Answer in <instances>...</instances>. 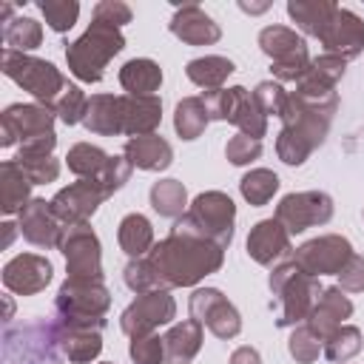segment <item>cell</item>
I'll use <instances>...</instances> for the list:
<instances>
[{
  "label": "cell",
  "instance_id": "obj_20",
  "mask_svg": "<svg viewBox=\"0 0 364 364\" xmlns=\"http://www.w3.org/2000/svg\"><path fill=\"white\" fill-rule=\"evenodd\" d=\"M350 316H353V301L344 296V290H341V287H324L304 324L324 341V338H330V336L344 324V318H350Z\"/></svg>",
  "mask_w": 364,
  "mask_h": 364
},
{
  "label": "cell",
  "instance_id": "obj_22",
  "mask_svg": "<svg viewBox=\"0 0 364 364\" xmlns=\"http://www.w3.org/2000/svg\"><path fill=\"white\" fill-rule=\"evenodd\" d=\"M119 114H122V134L128 136H145L154 134V128L162 119V102L159 97H131L119 94Z\"/></svg>",
  "mask_w": 364,
  "mask_h": 364
},
{
  "label": "cell",
  "instance_id": "obj_53",
  "mask_svg": "<svg viewBox=\"0 0 364 364\" xmlns=\"http://www.w3.org/2000/svg\"><path fill=\"white\" fill-rule=\"evenodd\" d=\"M14 228H17V225H11V222H6V225H3V230H6V236H3V247H9V245H11V239H14Z\"/></svg>",
  "mask_w": 364,
  "mask_h": 364
},
{
  "label": "cell",
  "instance_id": "obj_29",
  "mask_svg": "<svg viewBox=\"0 0 364 364\" xmlns=\"http://www.w3.org/2000/svg\"><path fill=\"white\" fill-rule=\"evenodd\" d=\"M54 336H57L60 353L68 355V361H77V364H85V361L97 358L100 350H102L100 330H65V327L54 324Z\"/></svg>",
  "mask_w": 364,
  "mask_h": 364
},
{
  "label": "cell",
  "instance_id": "obj_39",
  "mask_svg": "<svg viewBox=\"0 0 364 364\" xmlns=\"http://www.w3.org/2000/svg\"><path fill=\"white\" fill-rule=\"evenodd\" d=\"M37 9L43 11L48 28L57 34L68 31L80 17V3L74 0H37Z\"/></svg>",
  "mask_w": 364,
  "mask_h": 364
},
{
  "label": "cell",
  "instance_id": "obj_37",
  "mask_svg": "<svg viewBox=\"0 0 364 364\" xmlns=\"http://www.w3.org/2000/svg\"><path fill=\"white\" fill-rule=\"evenodd\" d=\"M239 191L242 196L250 202V205H267L273 199V193L279 191V176L270 171V168H253L242 176L239 182Z\"/></svg>",
  "mask_w": 364,
  "mask_h": 364
},
{
  "label": "cell",
  "instance_id": "obj_12",
  "mask_svg": "<svg viewBox=\"0 0 364 364\" xmlns=\"http://www.w3.org/2000/svg\"><path fill=\"white\" fill-rule=\"evenodd\" d=\"M60 250L65 256L68 279H102V253L100 239L91 225H71L63 233Z\"/></svg>",
  "mask_w": 364,
  "mask_h": 364
},
{
  "label": "cell",
  "instance_id": "obj_17",
  "mask_svg": "<svg viewBox=\"0 0 364 364\" xmlns=\"http://www.w3.org/2000/svg\"><path fill=\"white\" fill-rule=\"evenodd\" d=\"M20 236L37 247H60L65 225L54 216L51 202L46 199H31L23 210H20V225H17Z\"/></svg>",
  "mask_w": 364,
  "mask_h": 364
},
{
  "label": "cell",
  "instance_id": "obj_23",
  "mask_svg": "<svg viewBox=\"0 0 364 364\" xmlns=\"http://www.w3.org/2000/svg\"><path fill=\"white\" fill-rule=\"evenodd\" d=\"M122 156L131 162V168L165 171L173 162V148L168 139H162L156 134H145V136H131L122 148Z\"/></svg>",
  "mask_w": 364,
  "mask_h": 364
},
{
  "label": "cell",
  "instance_id": "obj_42",
  "mask_svg": "<svg viewBox=\"0 0 364 364\" xmlns=\"http://www.w3.org/2000/svg\"><path fill=\"white\" fill-rule=\"evenodd\" d=\"M347 71V60L338 57V54H321L310 63V71L304 74V80L310 82H318V85H327V88H336V82L344 77Z\"/></svg>",
  "mask_w": 364,
  "mask_h": 364
},
{
  "label": "cell",
  "instance_id": "obj_9",
  "mask_svg": "<svg viewBox=\"0 0 364 364\" xmlns=\"http://www.w3.org/2000/svg\"><path fill=\"white\" fill-rule=\"evenodd\" d=\"M108 196H111V193L105 191V185H102L100 179H77V182H71L68 188H60V191L54 193V199H48V202H51L54 216H57L65 228H71V225H85V222L94 216V210H97Z\"/></svg>",
  "mask_w": 364,
  "mask_h": 364
},
{
  "label": "cell",
  "instance_id": "obj_55",
  "mask_svg": "<svg viewBox=\"0 0 364 364\" xmlns=\"http://www.w3.org/2000/svg\"><path fill=\"white\" fill-rule=\"evenodd\" d=\"M11 11H14V6H11V3H3V20H9Z\"/></svg>",
  "mask_w": 364,
  "mask_h": 364
},
{
  "label": "cell",
  "instance_id": "obj_49",
  "mask_svg": "<svg viewBox=\"0 0 364 364\" xmlns=\"http://www.w3.org/2000/svg\"><path fill=\"white\" fill-rule=\"evenodd\" d=\"M336 276H338V287H341L344 293H361V290H364V256L353 253V256L347 259V264H344Z\"/></svg>",
  "mask_w": 364,
  "mask_h": 364
},
{
  "label": "cell",
  "instance_id": "obj_13",
  "mask_svg": "<svg viewBox=\"0 0 364 364\" xmlns=\"http://www.w3.org/2000/svg\"><path fill=\"white\" fill-rule=\"evenodd\" d=\"M188 307H191V318H196L199 324H205L216 338H233L242 330L239 310L216 287H199V290H193Z\"/></svg>",
  "mask_w": 364,
  "mask_h": 364
},
{
  "label": "cell",
  "instance_id": "obj_4",
  "mask_svg": "<svg viewBox=\"0 0 364 364\" xmlns=\"http://www.w3.org/2000/svg\"><path fill=\"white\" fill-rule=\"evenodd\" d=\"M267 284H270V293H273L270 307L276 310V324L279 327H299V321H307L313 304L321 296L318 279L304 273L293 259L276 264Z\"/></svg>",
  "mask_w": 364,
  "mask_h": 364
},
{
  "label": "cell",
  "instance_id": "obj_52",
  "mask_svg": "<svg viewBox=\"0 0 364 364\" xmlns=\"http://www.w3.org/2000/svg\"><path fill=\"white\" fill-rule=\"evenodd\" d=\"M230 364H262V355L253 347H239V350H233Z\"/></svg>",
  "mask_w": 364,
  "mask_h": 364
},
{
  "label": "cell",
  "instance_id": "obj_28",
  "mask_svg": "<svg viewBox=\"0 0 364 364\" xmlns=\"http://www.w3.org/2000/svg\"><path fill=\"white\" fill-rule=\"evenodd\" d=\"M336 11H338V6L330 3V0H290V3H287L290 20H293L301 31H307V34H313V37H318V40H321V34H324V28L330 26V20H333Z\"/></svg>",
  "mask_w": 364,
  "mask_h": 364
},
{
  "label": "cell",
  "instance_id": "obj_51",
  "mask_svg": "<svg viewBox=\"0 0 364 364\" xmlns=\"http://www.w3.org/2000/svg\"><path fill=\"white\" fill-rule=\"evenodd\" d=\"M94 20L108 23L114 28H122L125 23H131V9L119 0H102V3L94 6Z\"/></svg>",
  "mask_w": 364,
  "mask_h": 364
},
{
  "label": "cell",
  "instance_id": "obj_56",
  "mask_svg": "<svg viewBox=\"0 0 364 364\" xmlns=\"http://www.w3.org/2000/svg\"><path fill=\"white\" fill-rule=\"evenodd\" d=\"M100 364H114V361H100Z\"/></svg>",
  "mask_w": 364,
  "mask_h": 364
},
{
  "label": "cell",
  "instance_id": "obj_44",
  "mask_svg": "<svg viewBox=\"0 0 364 364\" xmlns=\"http://www.w3.org/2000/svg\"><path fill=\"white\" fill-rule=\"evenodd\" d=\"M236 100H239V85H233V88H216V91H202V102H205L210 119L230 122V114L236 108Z\"/></svg>",
  "mask_w": 364,
  "mask_h": 364
},
{
  "label": "cell",
  "instance_id": "obj_18",
  "mask_svg": "<svg viewBox=\"0 0 364 364\" xmlns=\"http://www.w3.org/2000/svg\"><path fill=\"white\" fill-rule=\"evenodd\" d=\"M51 273H54V267H51V262L46 256L20 253L11 262H6L3 284H6V290L17 293V296H34L51 282Z\"/></svg>",
  "mask_w": 364,
  "mask_h": 364
},
{
  "label": "cell",
  "instance_id": "obj_45",
  "mask_svg": "<svg viewBox=\"0 0 364 364\" xmlns=\"http://www.w3.org/2000/svg\"><path fill=\"white\" fill-rule=\"evenodd\" d=\"M14 162L26 171L31 185H46L60 176V162L54 156H14Z\"/></svg>",
  "mask_w": 364,
  "mask_h": 364
},
{
  "label": "cell",
  "instance_id": "obj_31",
  "mask_svg": "<svg viewBox=\"0 0 364 364\" xmlns=\"http://www.w3.org/2000/svg\"><path fill=\"white\" fill-rule=\"evenodd\" d=\"M117 239H119V247H122L131 259H139V256H148L151 247H154V228H151L148 216H142V213H128V216H122V222H119Z\"/></svg>",
  "mask_w": 364,
  "mask_h": 364
},
{
  "label": "cell",
  "instance_id": "obj_43",
  "mask_svg": "<svg viewBox=\"0 0 364 364\" xmlns=\"http://www.w3.org/2000/svg\"><path fill=\"white\" fill-rule=\"evenodd\" d=\"M287 91L282 88V82H273V80H264V82H259L256 88H253V100L259 102V108L270 117H279L282 119V114H284V105H287Z\"/></svg>",
  "mask_w": 364,
  "mask_h": 364
},
{
  "label": "cell",
  "instance_id": "obj_15",
  "mask_svg": "<svg viewBox=\"0 0 364 364\" xmlns=\"http://www.w3.org/2000/svg\"><path fill=\"white\" fill-rule=\"evenodd\" d=\"M54 119H57V114L51 108H46V105L14 102L0 117V125H3L0 145L9 148L14 142H26V139H34V136H43V134H54Z\"/></svg>",
  "mask_w": 364,
  "mask_h": 364
},
{
  "label": "cell",
  "instance_id": "obj_24",
  "mask_svg": "<svg viewBox=\"0 0 364 364\" xmlns=\"http://www.w3.org/2000/svg\"><path fill=\"white\" fill-rule=\"evenodd\" d=\"M165 364H191L202 350V324L196 318H185L173 324L165 336Z\"/></svg>",
  "mask_w": 364,
  "mask_h": 364
},
{
  "label": "cell",
  "instance_id": "obj_35",
  "mask_svg": "<svg viewBox=\"0 0 364 364\" xmlns=\"http://www.w3.org/2000/svg\"><path fill=\"white\" fill-rule=\"evenodd\" d=\"M210 117H208V108L202 102V97H185L179 105H176V114H173V128L182 139H196L202 136V131L208 128Z\"/></svg>",
  "mask_w": 364,
  "mask_h": 364
},
{
  "label": "cell",
  "instance_id": "obj_41",
  "mask_svg": "<svg viewBox=\"0 0 364 364\" xmlns=\"http://www.w3.org/2000/svg\"><path fill=\"white\" fill-rule=\"evenodd\" d=\"M287 353H290L299 364H313V361L318 358V353H324V341H321L307 324H299V327H293V333H290Z\"/></svg>",
  "mask_w": 364,
  "mask_h": 364
},
{
  "label": "cell",
  "instance_id": "obj_21",
  "mask_svg": "<svg viewBox=\"0 0 364 364\" xmlns=\"http://www.w3.org/2000/svg\"><path fill=\"white\" fill-rule=\"evenodd\" d=\"M171 34L188 46H213L222 37V28L196 3H185L171 17Z\"/></svg>",
  "mask_w": 364,
  "mask_h": 364
},
{
  "label": "cell",
  "instance_id": "obj_33",
  "mask_svg": "<svg viewBox=\"0 0 364 364\" xmlns=\"http://www.w3.org/2000/svg\"><path fill=\"white\" fill-rule=\"evenodd\" d=\"M230 122L239 128V134H247L253 139H262L267 134V114L259 108L253 94L242 85H239V100H236V108L230 114Z\"/></svg>",
  "mask_w": 364,
  "mask_h": 364
},
{
  "label": "cell",
  "instance_id": "obj_40",
  "mask_svg": "<svg viewBox=\"0 0 364 364\" xmlns=\"http://www.w3.org/2000/svg\"><path fill=\"white\" fill-rule=\"evenodd\" d=\"M122 279L125 284L139 296V293H151V290H162L159 284V276H156V267L151 264L148 256H139V259H131L122 270Z\"/></svg>",
  "mask_w": 364,
  "mask_h": 364
},
{
  "label": "cell",
  "instance_id": "obj_2",
  "mask_svg": "<svg viewBox=\"0 0 364 364\" xmlns=\"http://www.w3.org/2000/svg\"><path fill=\"white\" fill-rule=\"evenodd\" d=\"M151 264L156 267L162 290L168 287H191L202 282L205 276L216 273L225 262V247H219L210 239L185 233V230H171L159 245L151 247L148 253Z\"/></svg>",
  "mask_w": 364,
  "mask_h": 364
},
{
  "label": "cell",
  "instance_id": "obj_38",
  "mask_svg": "<svg viewBox=\"0 0 364 364\" xmlns=\"http://www.w3.org/2000/svg\"><path fill=\"white\" fill-rule=\"evenodd\" d=\"M361 350V330L353 324H341L330 338H324V355L336 364L350 361Z\"/></svg>",
  "mask_w": 364,
  "mask_h": 364
},
{
  "label": "cell",
  "instance_id": "obj_5",
  "mask_svg": "<svg viewBox=\"0 0 364 364\" xmlns=\"http://www.w3.org/2000/svg\"><path fill=\"white\" fill-rule=\"evenodd\" d=\"M122 48H125V37L119 28L100 23V20H91V26L82 31V37H77L74 43L65 46V63L77 80L100 82L105 74V65Z\"/></svg>",
  "mask_w": 364,
  "mask_h": 364
},
{
  "label": "cell",
  "instance_id": "obj_32",
  "mask_svg": "<svg viewBox=\"0 0 364 364\" xmlns=\"http://www.w3.org/2000/svg\"><path fill=\"white\" fill-rule=\"evenodd\" d=\"M151 208L165 219H182L188 210V191L179 179H159L151 185Z\"/></svg>",
  "mask_w": 364,
  "mask_h": 364
},
{
  "label": "cell",
  "instance_id": "obj_19",
  "mask_svg": "<svg viewBox=\"0 0 364 364\" xmlns=\"http://www.w3.org/2000/svg\"><path fill=\"white\" fill-rule=\"evenodd\" d=\"M321 46H324V54H338L344 60L358 57L364 48V20L350 9L338 6V11L333 14L330 26L321 34Z\"/></svg>",
  "mask_w": 364,
  "mask_h": 364
},
{
  "label": "cell",
  "instance_id": "obj_3",
  "mask_svg": "<svg viewBox=\"0 0 364 364\" xmlns=\"http://www.w3.org/2000/svg\"><path fill=\"white\" fill-rule=\"evenodd\" d=\"M111 296L102 279H65L54 299V324L65 330H102Z\"/></svg>",
  "mask_w": 364,
  "mask_h": 364
},
{
  "label": "cell",
  "instance_id": "obj_25",
  "mask_svg": "<svg viewBox=\"0 0 364 364\" xmlns=\"http://www.w3.org/2000/svg\"><path fill=\"white\" fill-rule=\"evenodd\" d=\"M82 125L91 134L100 136H117L122 134V114H119V94H94L85 105Z\"/></svg>",
  "mask_w": 364,
  "mask_h": 364
},
{
  "label": "cell",
  "instance_id": "obj_46",
  "mask_svg": "<svg viewBox=\"0 0 364 364\" xmlns=\"http://www.w3.org/2000/svg\"><path fill=\"white\" fill-rule=\"evenodd\" d=\"M128 353H131L134 364H162L165 361V341L156 333L136 336V338H131Z\"/></svg>",
  "mask_w": 364,
  "mask_h": 364
},
{
  "label": "cell",
  "instance_id": "obj_54",
  "mask_svg": "<svg viewBox=\"0 0 364 364\" xmlns=\"http://www.w3.org/2000/svg\"><path fill=\"white\" fill-rule=\"evenodd\" d=\"M267 9V3H262V6H250V3H242V11H250V14H259V11H264Z\"/></svg>",
  "mask_w": 364,
  "mask_h": 364
},
{
  "label": "cell",
  "instance_id": "obj_11",
  "mask_svg": "<svg viewBox=\"0 0 364 364\" xmlns=\"http://www.w3.org/2000/svg\"><path fill=\"white\" fill-rule=\"evenodd\" d=\"M276 219L287 228V233H301L307 228L327 225L333 219V199L324 191L287 193L276 208Z\"/></svg>",
  "mask_w": 364,
  "mask_h": 364
},
{
  "label": "cell",
  "instance_id": "obj_27",
  "mask_svg": "<svg viewBox=\"0 0 364 364\" xmlns=\"http://www.w3.org/2000/svg\"><path fill=\"white\" fill-rule=\"evenodd\" d=\"M119 85L131 97H154V91H159V85H162V68H159V63H154L148 57L128 60L119 68Z\"/></svg>",
  "mask_w": 364,
  "mask_h": 364
},
{
  "label": "cell",
  "instance_id": "obj_34",
  "mask_svg": "<svg viewBox=\"0 0 364 364\" xmlns=\"http://www.w3.org/2000/svg\"><path fill=\"white\" fill-rule=\"evenodd\" d=\"M108 154L100 148V145H91V142H77L71 145L65 162H68V171L77 173L80 179H100V173L105 171L108 165Z\"/></svg>",
  "mask_w": 364,
  "mask_h": 364
},
{
  "label": "cell",
  "instance_id": "obj_7",
  "mask_svg": "<svg viewBox=\"0 0 364 364\" xmlns=\"http://www.w3.org/2000/svg\"><path fill=\"white\" fill-rule=\"evenodd\" d=\"M233 219H236L233 199L222 191H205L188 205L185 216L176 219L173 228L202 236V239H210L219 247H228L233 239Z\"/></svg>",
  "mask_w": 364,
  "mask_h": 364
},
{
  "label": "cell",
  "instance_id": "obj_50",
  "mask_svg": "<svg viewBox=\"0 0 364 364\" xmlns=\"http://www.w3.org/2000/svg\"><path fill=\"white\" fill-rule=\"evenodd\" d=\"M131 162L125 159V156H111L108 159V165H105V171L100 173V182L105 185V191L108 193H117L125 182H128V176H131Z\"/></svg>",
  "mask_w": 364,
  "mask_h": 364
},
{
  "label": "cell",
  "instance_id": "obj_1",
  "mask_svg": "<svg viewBox=\"0 0 364 364\" xmlns=\"http://www.w3.org/2000/svg\"><path fill=\"white\" fill-rule=\"evenodd\" d=\"M336 108H338L336 88L310 80L296 82V91H290L282 114V131L276 139L279 159L284 165H301L324 142Z\"/></svg>",
  "mask_w": 364,
  "mask_h": 364
},
{
  "label": "cell",
  "instance_id": "obj_48",
  "mask_svg": "<svg viewBox=\"0 0 364 364\" xmlns=\"http://www.w3.org/2000/svg\"><path fill=\"white\" fill-rule=\"evenodd\" d=\"M225 156L233 162V165H247L253 159L262 156V139H253L247 134H236L228 139L225 145Z\"/></svg>",
  "mask_w": 364,
  "mask_h": 364
},
{
  "label": "cell",
  "instance_id": "obj_6",
  "mask_svg": "<svg viewBox=\"0 0 364 364\" xmlns=\"http://www.w3.org/2000/svg\"><path fill=\"white\" fill-rule=\"evenodd\" d=\"M3 74L9 80H14L20 88H26L34 100H40V105H46L51 111H54L57 100L63 97V91L71 85L54 63L14 51V48H3Z\"/></svg>",
  "mask_w": 364,
  "mask_h": 364
},
{
  "label": "cell",
  "instance_id": "obj_10",
  "mask_svg": "<svg viewBox=\"0 0 364 364\" xmlns=\"http://www.w3.org/2000/svg\"><path fill=\"white\" fill-rule=\"evenodd\" d=\"M176 316V301L171 299L168 290H151L139 293L119 316V327L125 336H148L162 324H171Z\"/></svg>",
  "mask_w": 364,
  "mask_h": 364
},
{
  "label": "cell",
  "instance_id": "obj_8",
  "mask_svg": "<svg viewBox=\"0 0 364 364\" xmlns=\"http://www.w3.org/2000/svg\"><path fill=\"white\" fill-rule=\"evenodd\" d=\"M259 46L262 51L273 60L270 71L276 82H301L304 74L310 71V54L304 37H299L287 26H267L259 31Z\"/></svg>",
  "mask_w": 364,
  "mask_h": 364
},
{
  "label": "cell",
  "instance_id": "obj_36",
  "mask_svg": "<svg viewBox=\"0 0 364 364\" xmlns=\"http://www.w3.org/2000/svg\"><path fill=\"white\" fill-rule=\"evenodd\" d=\"M3 40H6V48L28 54L43 43V28L34 17H14L3 26Z\"/></svg>",
  "mask_w": 364,
  "mask_h": 364
},
{
  "label": "cell",
  "instance_id": "obj_47",
  "mask_svg": "<svg viewBox=\"0 0 364 364\" xmlns=\"http://www.w3.org/2000/svg\"><path fill=\"white\" fill-rule=\"evenodd\" d=\"M85 105H88V97H85L77 85H68V88L63 91V97L57 100L54 114H57L65 125H74V122H82V117H85Z\"/></svg>",
  "mask_w": 364,
  "mask_h": 364
},
{
  "label": "cell",
  "instance_id": "obj_26",
  "mask_svg": "<svg viewBox=\"0 0 364 364\" xmlns=\"http://www.w3.org/2000/svg\"><path fill=\"white\" fill-rule=\"evenodd\" d=\"M28 202H31V179L14 159H6L0 168V210L11 216L20 213Z\"/></svg>",
  "mask_w": 364,
  "mask_h": 364
},
{
  "label": "cell",
  "instance_id": "obj_30",
  "mask_svg": "<svg viewBox=\"0 0 364 364\" xmlns=\"http://www.w3.org/2000/svg\"><path fill=\"white\" fill-rule=\"evenodd\" d=\"M236 71V65L228 60V57H219V54H205V57H196L185 65V74L191 82H196L199 88L205 91H216L222 88V82Z\"/></svg>",
  "mask_w": 364,
  "mask_h": 364
},
{
  "label": "cell",
  "instance_id": "obj_14",
  "mask_svg": "<svg viewBox=\"0 0 364 364\" xmlns=\"http://www.w3.org/2000/svg\"><path fill=\"white\" fill-rule=\"evenodd\" d=\"M355 250H353V245L344 239V236H338V233H324V236H316V239H310V242H304L301 247H296V253H293V262L304 270V273H310V276H327V273H338L344 264H347V259L353 256Z\"/></svg>",
  "mask_w": 364,
  "mask_h": 364
},
{
  "label": "cell",
  "instance_id": "obj_16",
  "mask_svg": "<svg viewBox=\"0 0 364 364\" xmlns=\"http://www.w3.org/2000/svg\"><path fill=\"white\" fill-rule=\"evenodd\" d=\"M293 253L290 245V233L287 228L273 216V219H262L253 225V230L247 233V256L264 267L282 264L287 256Z\"/></svg>",
  "mask_w": 364,
  "mask_h": 364
}]
</instances>
